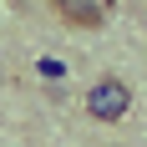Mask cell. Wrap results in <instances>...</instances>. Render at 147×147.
Returning <instances> with one entry per match:
<instances>
[{
	"instance_id": "7a4b0ae2",
	"label": "cell",
	"mask_w": 147,
	"mask_h": 147,
	"mask_svg": "<svg viewBox=\"0 0 147 147\" xmlns=\"http://www.w3.org/2000/svg\"><path fill=\"white\" fill-rule=\"evenodd\" d=\"M56 15L66 26H76V30H102L107 26V10L96 0H56Z\"/></svg>"
},
{
	"instance_id": "3957f363",
	"label": "cell",
	"mask_w": 147,
	"mask_h": 147,
	"mask_svg": "<svg viewBox=\"0 0 147 147\" xmlns=\"http://www.w3.org/2000/svg\"><path fill=\"white\" fill-rule=\"evenodd\" d=\"M96 5H102V10H112V5H117V0H96Z\"/></svg>"
},
{
	"instance_id": "6da1fadb",
	"label": "cell",
	"mask_w": 147,
	"mask_h": 147,
	"mask_svg": "<svg viewBox=\"0 0 147 147\" xmlns=\"http://www.w3.org/2000/svg\"><path fill=\"white\" fill-rule=\"evenodd\" d=\"M86 112L96 122H122L132 112V86H127L122 76H102V81L86 91Z\"/></svg>"
}]
</instances>
